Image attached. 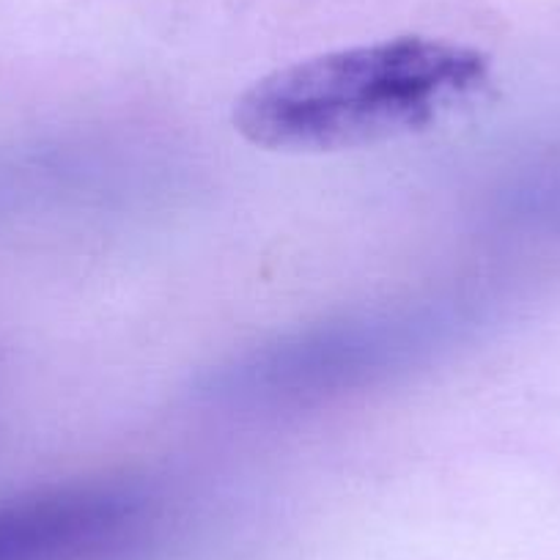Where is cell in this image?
I'll use <instances>...</instances> for the list:
<instances>
[{
	"label": "cell",
	"instance_id": "obj_1",
	"mask_svg": "<svg viewBox=\"0 0 560 560\" xmlns=\"http://www.w3.org/2000/svg\"><path fill=\"white\" fill-rule=\"evenodd\" d=\"M489 85V58L432 36H396L275 69L234 102V127L267 152L332 154L429 132Z\"/></svg>",
	"mask_w": 560,
	"mask_h": 560
},
{
	"label": "cell",
	"instance_id": "obj_2",
	"mask_svg": "<svg viewBox=\"0 0 560 560\" xmlns=\"http://www.w3.org/2000/svg\"><path fill=\"white\" fill-rule=\"evenodd\" d=\"M147 516L124 483H67L0 505V560H105Z\"/></svg>",
	"mask_w": 560,
	"mask_h": 560
}]
</instances>
